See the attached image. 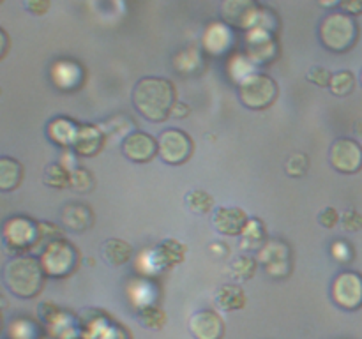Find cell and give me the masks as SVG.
I'll use <instances>...</instances> for the list:
<instances>
[{
	"label": "cell",
	"mask_w": 362,
	"mask_h": 339,
	"mask_svg": "<svg viewBox=\"0 0 362 339\" xmlns=\"http://www.w3.org/2000/svg\"><path fill=\"white\" fill-rule=\"evenodd\" d=\"M133 106L144 119L151 122H163L172 115L175 105V88L165 78H141L133 88Z\"/></svg>",
	"instance_id": "1"
},
{
	"label": "cell",
	"mask_w": 362,
	"mask_h": 339,
	"mask_svg": "<svg viewBox=\"0 0 362 339\" xmlns=\"http://www.w3.org/2000/svg\"><path fill=\"white\" fill-rule=\"evenodd\" d=\"M2 278L4 285L13 295L20 297V299H32L41 292L45 270L37 258L28 256V254H18L4 265Z\"/></svg>",
	"instance_id": "2"
},
{
	"label": "cell",
	"mask_w": 362,
	"mask_h": 339,
	"mask_svg": "<svg viewBox=\"0 0 362 339\" xmlns=\"http://www.w3.org/2000/svg\"><path fill=\"white\" fill-rule=\"evenodd\" d=\"M318 35H320L322 44L327 49L334 53H345L352 49L357 42L359 25L354 20V16L338 11V13L327 14L322 20Z\"/></svg>",
	"instance_id": "3"
},
{
	"label": "cell",
	"mask_w": 362,
	"mask_h": 339,
	"mask_svg": "<svg viewBox=\"0 0 362 339\" xmlns=\"http://www.w3.org/2000/svg\"><path fill=\"white\" fill-rule=\"evenodd\" d=\"M239 97L246 108L265 109L278 97V85L267 74L251 73L240 80Z\"/></svg>",
	"instance_id": "4"
},
{
	"label": "cell",
	"mask_w": 362,
	"mask_h": 339,
	"mask_svg": "<svg viewBox=\"0 0 362 339\" xmlns=\"http://www.w3.org/2000/svg\"><path fill=\"white\" fill-rule=\"evenodd\" d=\"M219 14L230 27L251 30L260 23L262 9L257 0H223Z\"/></svg>",
	"instance_id": "5"
},
{
	"label": "cell",
	"mask_w": 362,
	"mask_h": 339,
	"mask_svg": "<svg viewBox=\"0 0 362 339\" xmlns=\"http://www.w3.org/2000/svg\"><path fill=\"white\" fill-rule=\"evenodd\" d=\"M332 302L346 311H356L362 307V275L346 270L336 275L331 286Z\"/></svg>",
	"instance_id": "6"
},
{
	"label": "cell",
	"mask_w": 362,
	"mask_h": 339,
	"mask_svg": "<svg viewBox=\"0 0 362 339\" xmlns=\"http://www.w3.org/2000/svg\"><path fill=\"white\" fill-rule=\"evenodd\" d=\"M193 152V141L184 131L166 129L158 136V154L166 165H182Z\"/></svg>",
	"instance_id": "7"
},
{
	"label": "cell",
	"mask_w": 362,
	"mask_h": 339,
	"mask_svg": "<svg viewBox=\"0 0 362 339\" xmlns=\"http://www.w3.org/2000/svg\"><path fill=\"white\" fill-rule=\"evenodd\" d=\"M39 261H41L45 274L53 275V278H62L73 270L74 263H76V253L64 240H52L45 247Z\"/></svg>",
	"instance_id": "8"
},
{
	"label": "cell",
	"mask_w": 362,
	"mask_h": 339,
	"mask_svg": "<svg viewBox=\"0 0 362 339\" xmlns=\"http://www.w3.org/2000/svg\"><path fill=\"white\" fill-rule=\"evenodd\" d=\"M329 161L339 173H357L362 168V147L352 138H338L329 148Z\"/></svg>",
	"instance_id": "9"
},
{
	"label": "cell",
	"mask_w": 362,
	"mask_h": 339,
	"mask_svg": "<svg viewBox=\"0 0 362 339\" xmlns=\"http://www.w3.org/2000/svg\"><path fill=\"white\" fill-rule=\"evenodd\" d=\"M4 239L13 251H23L37 239V226L25 218H13L4 225Z\"/></svg>",
	"instance_id": "10"
},
{
	"label": "cell",
	"mask_w": 362,
	"mask_h": 339,
	"mask_svg": "<svg viewBox=\"0 0 362 339\" xmlns=\"http://www.w3.org/2000/svg\"><path fill=\"white\" fill-rule=\"evenodd\" d=\"M122 154L133 162H148L158 154V138H152L151 134L141 131H134L124 138Z\"/></svg>",
	"instance_id": "11"
},
{
	"label": "cell",
	"mask_w": 362,
	"mask_h": 339,
	"mask_svg": "<svg viewBox=\"0 0 362 339\" xmlns=\"http://www.w3.org/2000/svg\"><path fill=\"white\" fill-rule=\"evenodd\" d=\"M187 328L194 339H223L225 335V323L216 311L205 309L191 314Z\"/></svg>",
	"instance_id": "12"
},
{
	"label": "cell",
	"mask_w": 362,
	"mask_h": 339,
	"mask_svg": "<svg viewBox=\"0 0 362 339\" xmlns=\"http://www.w3.org/2000/svg\"><path fill=\"white\" fill-rule=\"evenodd\" d=\"M247 215L243 208L237 207H218L212 214V225L214 230L221 235L235 237L244 232L247 225Z\"/></svg>",
	"instance_id": "13"
},
{
	"label": "cell",
	"mask_w": 362,
	"mask_h": 339,
	"mask_svg": "<svg viewBox=\"0 0 362 339\" xmlns=\"http://www.w3.org/2000/svg\"><path fill=\"white\" fill-rule=\"evenodd\" d=\"M246 49L250 59L255 62H269V60L274 59L276 53L274 41L267 34V30L260 27L251 28L250 35H247Z\"/></svg>",
	"instance_id": "14"
},
{
	"label": "cell",
	"mask_w": 362,
	"mask_h": 339,
	"mask_svg": "<svg viewBox=\"0 0 362 339\" xmlns=\"http://www.w3.org/2000/svg\"><path fill=\"white\" fill-rule=\"evenodd\" d=\"M74 150L85 157H92L103 147V134L95 126H78L76 138L73 143Z\"/></svg>",
	"instance_id": "15"
},
{
	"label": "cell",
	"mask_w": 362,
	"mask_h": 339,
	"mask_svg": "<svg viewBox=\"0 0 362 339\" xmlns=\"http://www.w3.org/2000/svg\"><path fill=\"white\" fill-rule=\"evenodd\" d=\"M214 302L221 311L233 313V311H239L246 306V293L239 285L228 282V285H221L216 290Z\"/></svg>",
	"instance_id": "16"
},
{
	"label": "cell",
	"mask_w": 362,
	"mask_h": 339,
	"mask_svg": "<svg viewBox=\"0 0 362 339\" xmlns=\"http://www.w3.org/2000/svg\"><path fill=\"white\" fill-rule=\"evenodd\" d=\"M60 219H62V225L71 232H83V230L90 228L92 212L90 208L81 203H67L62 208Z\"/></svg>",
	"instance_id": "17"
},
{
	"label": "cell",
	"mask_w": 362,
	"mask_h": 339,
	"mask_svg": "<svg viewBox=\"0 0 362 339\" xmlns=\"http://www.w3.org/2000/svg\"><path fill=\"white\" fill-rule=\"evenodd\" d=\"M23 179V166L20 161L9 155H0V191L9 193L21 184Z\"/></svg>",
	"instance_id": "18"
},
{
	"label": "cell",
	"mask_w": 362,
	"mask_h": 339,
	"mask_svg": "<svg viewBox=\"0 0 362 339\" xmlns=\"http://www.w3.org/2000/svg\"><path fill=\"white\" fill-rule=\"evenodd\" d=\"M133 256V247L120 239H110L101 246V258L112 267H120L127 263Z\"/></svg>",
	"instance_id": "19"
},
{
	"label": "cell",
	"mask_w": 362,
	"mask_h": 339,
	"mask_svg": "<svg viewBox=\"0 0 362 339\" xmlns=\"http://www.w3.org/2000/svg\"><path fill=\"white\" fill-rule=\"evenodd\" d=\"M46 133H48L49 140H53V143H59L66 147V145L74 143L78 126L67 119H55L48 124V131Z\"/></svg>",
	"instance_id": "20"
},
{
	"label": "cell",
	"mask_w": 362,
	"mask_h": 339,
	"mask_svg": "<svg viewBox=\"0 0 362 339\" xmlns=\"http://www.w3.org/2000/svg\"><path fill=\"white\" fill-rule=\"evenodd\" d=\"M184 203H186L187 210L193 212V214L205 215L214 207V198L204 189H191L184 198Z\"/></svg>",
	"instance_id": "21"
},
{
	"label": "cell",
	"mask_w": 362,
	"mask_h": 339,
	"mask_svg": "<svg viewBox=\"0 0 362 339\" xmlns=\"http://www.w3.org/2000/svg\"><path fill=\"white\" fill-rule=\"evenodd\" d=\"M257 272V261L253 260V256H247V254H240V256L233 258L232 263L228 267V274L233 281L243 282L251 279Z\"/></svg>",
	"instance_id": "22"
},
{
	"label": "cell",
	"mask_w": 362,
	"mask_h": 339,
	"mask_svg": "<svg viewBox=\"0 0 362 339\" xmlns=\"http://www.w3.org/2000/svg\"><path fill=\"white\" fill-rule=\"evenodd\" d=\"M240 237H243V242H240V247H243V249H258V247L265 242V232L262 221H258V219L247 221L246 228L240 233Z\"/></svg>",
	"instance_id": "23"
},
{
	"label": "cell",
	"mask_w": 362,
	"mask_h": 339,
	"mask_svg": "<svg viewBox=\"0 0 362 339\" xmlns=\"http://www.w3.org/2000/svg\"><path fill=\"white\" fill-rule=\"evenodd\" d=\"M356 87V78L350 71H338L336 74H332L331 83H329V90L332 95H338V97H346L354 92Z\"/></svg>",
	"instance_id": "24"
},
{
	"label": "cell",
	"mask_w": 362,
	"mask_h": 339,
	"mask_svg": "<svg viewBox=\"0 0 362 339\" xmlns=\"http://www.w3.org/2000/svg\"><path fill=\"white\" fill-rule=\"evenodd\" d=\"M159 260L165 267H172V265L179 263L184 260V246H180L175 239H168L159 246L158 249Z\"/></svg>",
	"instance_id": "25"
},
{
	"label": "cell",
	"mask_w": 362,
	"mask_h": 339,
	"mask_svg": "<svg viewBox=\"0 0 362 339\" xmlns=\"http://www.w3.org/2000/svg\"><path fill=\"white\" fill-rule=\"evenodd\" d=\"M42 180H45L46 186L57 187V189H64V187L69 186L71 172H67L66 168H62L60 165H55V162H53V165L46 166Z\"/></svg>",
	"instance_id": "26"
},
{
	"label": "cell",
	"mask_w": 362,
	"mask_h": 339,
	"mask_svg": "<svg viewBox=\"0 0 362 339\" xmlns=\"http://www.w3.org/2000/svg\"><path fill=\"white\" fill-rule=\"evenodd\" d=\"M138 320L144 323V327L154 328V331H161L166 323V314H165V311L159 309V307L147 306L140 311V314H138Z\"/></svg>",
	"instance_id": "27"
},
{
	"label": "cell",
	"mask_w": 362,
	"mask_h": 339,
	"mask_svg": "<svg viewBox=\"0 0 362 339\" xmlns=\"http://www.w3.org/2000/svg\"><path fill=\"white\" fill-rule=\"evenodd\" d=\"M308 166H310V161H308V155L303 154V152H296V154L290 155L285 162V170L290 177H304L308 172Z\"/></svg>",
	"instance_id": "28"
},
{
	"label": "cell",
	"mask_w": 362,
	"mask_h": 339,
	"mask_svg": "<svg viewBox=\"0 0 362 339\" xmlns=\"http://www.w3.org/2000/svg\"><path fill=\"white\" fill-rule=\"evenodd\" d=\"M69 186L73 189L80 191V193H85V191H90L92 189V177L87 170H73L71 172V180H69Z\"/></svg>",
	"instance_id": "29"
},
{
	"label": "cell",
	"mask_w": 362,
	"mask_h": 339,
	"mask_svg": "<svg viewBox=\"0 0 362 339\" xmlns=\"http://www.w3.org/2000/svg\"><path fill=\"white\" fill-rule=\"evenodd\" d=\"M306 78L311 81V83L317 85V87H329V83H331L332 74L329 73V71L325 69V67L315 66V67H311L310 73L306 74Z\"/></svg>",
	"instance_id": "30"
},
{
	"label": "cell",
	"mask_w": 362,
	"mask_h": 339,
	"mask_svg": "<svg viewBox=\"0 0 362 339\" xmlns=\"http://www.w3.org/2000/svg\"><path fill=\"white\" fill-rule=\"evenodd\" d=\"M327 6H338L341 13L350 14V16H359V14H362V0H332Z\"/></svg>",
	"instance_id": "31"
},
{
	"label": "cell",
	"mask_w": 362,
	"mask_h": 339,
	"mask_svg": "<svg viewBox=\"0 0 362 339\" xmlns=\"http://www.w3.org/2000/svg\"><path fill=\"white\" fill-rule=\"evenodd\" d=\"M341 225L346 232H359L362 230V215L356 210H349L343 214Z\"/></svg>",
	"instance_id": "32"
},
{
	"label": "cell",
	"mask_w": 362,
	"mask_h": 339,
	"mask_svg": "<svg viewBox=\"0 0 362 339\" xmlns=\"http://www.w3.org/2000/svg\"><path fill=\"white\" fill-rule=\"evenodd\" d=\"M339 221H341V218H339L338 210L332 207L324 208V210L318 214V222H320L322 226H325V228H334Z\"/></svg>",
	"instance_id": "33"
},
{
	"label": "cell",
	"mask_w": 362,
	"mask_h": 339,
	"mask_svg": "<svg viewBox=\"0 0 362 339\" xmlns=\"http://www.w3.org/2000/svg\"><path fill=\"white\" fill-rule=\"evenodd\" d=\"M23 7L34 16H42L48 13L49 0H23Z\"/></svg>",
	"instance_id": "34"
},
{
	"label": "cell",
	"mask_w": 362,
	"mask_h": 339,
	"mask_svg": "<svg viewBox=\"0 0 362 339\" xmlns=\"http://www.w3.org/2000/svg\"><path fill=\"white\" fill-rule=\"evenodd\" d=\"M191 108L186 105V102H175L172 108V117H175V119H186L187 115H189Z\"/></svg>",
	"instance_id": "35"
},
{
	"label": "cell",
	"mask_w": 362,
	"mask_h": 339,
	"mask_svg": "<svg viewBox=\"0 0 362 339\" xmlns=\"http://www.w3.org/2000/svg\"><path fill=\"white\" fill-rule=\"evenodd\" d=\"M7 48H9V37H7L6 32L0 28V59H2L4 55H6Z\"/></svg>",
	"instance_id": "36"
},
{
	"label": "cell",
	"mask_w": 362,
	"mask_h": 339,
	"mask_svg": "<svg viewBox=\"0 0 362 339\" xmlns=\"http://www.w3.org/2000/svg\"><path fill=\"white\" fill-rule=\"evenodd\" d=\"M6 304H7V300H6V297H4L2 290H0V309H2V307L6 306Z\"/></svg>",
	"instance_id": "37"
},
{
	"label": "cell",
	"mask_w": 362,
	"mask_h": 339,
	"mask_svg": "<svg viewBox=\"0 0 362 339\" xmlns=\"http://www.w3.org/2000/svg\"><path fill=\"white\" fill-rule=\"evenodd\" d=\"M0 331H2V316H0Z\"/></svg>",
	"instance_id": "38"
},
{
	"label": "cell",
	"mask_w": 362,
	"mask_h": 339,
	"mask_svg": "<svg viewBox=\"0 0 362 339\" xmlns=\"http://www.w3.org/2000/svg\"><path fill=\"white\" fill-rule=\"evenodd\" d=\"M361 83H362V71H361Z\"/></svg>",
	"instance_id": "39"
},
{
	"label": "cell",
	"mask_w": 362,
	"mask_h": 339,
	"mask_svg": "<svg viewBox=\"0 0 362 339\" xmlns=\"http://www.w3.org/2000/svg\"><path fill=\"white\" fill-rule=\"evenodd\" d=\"M0 94H2V90H0Z\"/></svg>",
	"instance_id": "40"
}]
</instances>
